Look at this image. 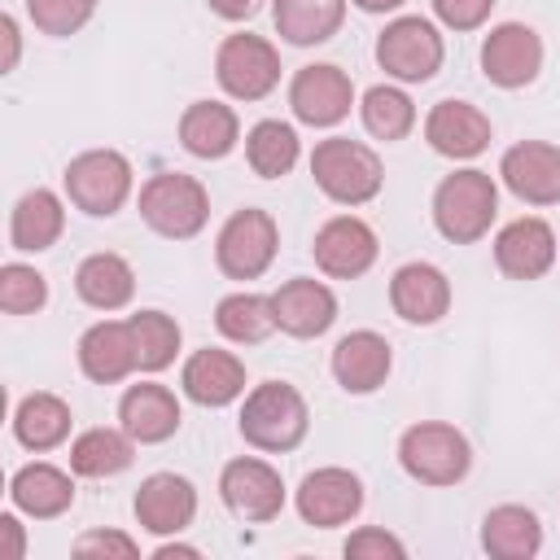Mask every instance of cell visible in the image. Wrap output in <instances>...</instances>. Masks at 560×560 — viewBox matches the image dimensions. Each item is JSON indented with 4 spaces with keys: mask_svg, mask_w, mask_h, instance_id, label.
Here are the masks:
<instances>
[{
    "mask_svg": "<svg viewBox=\"0 0 560 560\" xmlns=\"http://www.w3.org/2000/svg\"><path fill=\"white\" fill-rule=\"evenodd\" d=\"M354 83L332 61H311L289 79V109L306 127H337L354 109Z\"/></svg>",
    "mask_w": 560,
    "mask_h": 560,
    "instance_id": "11",
    "label": "cell"
},
{
    "mask_svg": "<svg viewBox=\"0 0 560 560\" xmlns=\"http://www.w3.org/2000/svg\"><path fill=\"white\" fill-rule=\"evenodd\" d=\"M206 4H210V13L223 18V22H249V18L262 9V0H206Z\"/></svg>",
    "mask_w": 560,
    "mask_h": 560,
    "instance_id": "43",
    "label": "cell"
},
{
    "mask_svg": "<svg viewBox=\"0 0 560 560\" xmlns=\"http://www.w3.org/2000/svg\"><path fill=\"white\" fill-rule=\"evenodd\" d=\"M271 311H276V328L284 337L311 341L337 324V293L315 276H293L280 289H271Z\"/></svg>",
    "mask_w": 560,
    "mask_h": 560,
    "instance_id": "18",
    "label": "cell"
},
{
    "mask_svg": "<svg viewBox=\"0 0 560 560\" xmlns=\"http://www.w3.org/2000/svg\"><path fill=\"white\" fill-rule=\"evenodd\" d=\"M214 328L223 341L232 346H258L276 332V311H271V293H249L236 289L228 298H219L214 306Z\"/></svg>",
    "mask_w": 560,
    "mask_h": 560,
    "instance_id": "33",
    "label": "cell"
},
{
    "mask_svg": "<svg viewBox=\"0 0 560 560\" xmlns=\"http://www.w3.org/2000/svg\"><path fill=\"white\" fill-rule=\"evenodd\" d=\"M398 464L420 486H459L472 468L468 438L446 420H420L398 438Z\"/></svg>",
    "mask_w": 560,
    "mask_h": 560,
    "instance_id": "6",
    "label": "cell"
},
{
    "mask_svg": "<svg viewBox=\"0 0 560 560\" xmlns=\"http://www.w3.org/2000/svg\"><path fill=\"white\" fill-rule=\"evenodd\" d=\"M74 556H118V560H131L140 556V542L131 534H118V529H88L74 538Z\"/></svg>",
    "mask_w": 560,
    "mask_h": 560,
    "instance_id": "41",
    "label": "cell"
},
{
    "mask_svg": "<svg viewBox=\"0 0 560 560\" xmlns=\"http://www.w3.org/2000/svg\"><path fill=\"white\" fill-rule=\"evenodd\" d=\"M136 438L118 424V429H83L70 442V472L74 477H118L122 468H131L136 459Z\"/></svg>",
    "mask_w": 560,
    "mask_h": 560,
    "instance_id": "32",
    "label": "cell"
},
{
    "mask_svg": "<svg viewBox=\"0 0 560 560\" xmlns=\"http://www.w3.org/2000/svg\"><path fill=\"white\" fill-rule=\"evenodd\" d=\"M298 516L315 529H337V525H350L359 512H363V481L359 472L341 468V464H324L315 472H306L298 481Z\"/></svg>",
    "mask_w": 560,
    "mask_h": 560,
    "instance_id": "14",
    "label": "cell"
},
{
    "mask_svg": "<svg viewBox=\"0 0 560 560\" xmlns=\"http://www.w3.org/2000/svg\"><path fill=\"white\" fill-rule=\"evenodd\" d=\"M96 13V0H26V18L39 35L66 39L79 35Z\"/></svg>",
    "mask_w": 560,
    "mask_h": 560,
    "instance_id": "38",
    "label": "cell"
},
{
    "mask_svg": "<svg viewBox=\"0 0 560 560\" xmlns=\"http://www.w3.org/2000/svg\"><path fill=\"white\" fill-rule=\"evenodd\" d=\"M280 254V228L267 210L241 206L223 219L214 236V267L228 280H258Z\"/></svg>",
    "mask_w": 560,
    "mask_h": 560,
    "instance_id": "8",
    "label": "cell"
},
{
    "mask_svg": "<svg viewBox=\"0 0 560 560\" xmlns=\"http://www.w3.org/2000/svg\"><path fill=\"white\" fill-rule=\"evenodd\" d=\"M26 556V534L13 512H0V560H22Z\"/></svg>",
    "mask_w": 560,
    "mask_h": 560,
    "instance_id": "42",
    "label": "cell"
},
{
    "mask_svg": "<svg viewBox=\"0 0 560 560\" xmlns=\"http://www.w3.org/2000/svg\"><path fill=\"white\" fill-rule=\"evenodd\" d=\"M179 389L197 407H228L245 398V363L223 346H201L179 368Z\"/></svg>",
    "mask_w": 560,
    "mask_h": 560,
    "instance_id": "20",
    "label": "cell"
},
{
    "mask_svg": "<svg viewBox=\"0 0 560 560\" xmlns=\"http://www.w3.org/2000/svg\"><path fill=\"white\" fill-rule=\"evenodd\" d=\"M429 4L446 31H477V26H486V18L494 9V0H429Z\"/></svg>",
    "mask_w": 560,
    "mask_h": 560,
    "instance_id": "40",
    "label": "cell"
},
{
    "mask_svg": "<svg viewBox=\"0 0 560 560\" xmlns=\"http://www.w3.org/2000/svg\"><path fill=\"white\" fill-rule=\"evenodd\" d=\"M376 254H381V241H376L372 223L359 214L324 219L311 241V258L328 280H359L363 271H372Z\"/></svg>",
    "mask_w": 560,
    "mask_h": 560,
    "instance_id": "12",
    "label": "cell"
},
{
    "mask_svg": "<svg viewBox=\"0 0 560 560\" xmlns=\"http://www.w3.org/2000/svg\"><path fill=\"white\" fill-rule=\"evenodd\" d=\"M481 547L494 560H529L542 551V521L525 503H499L481 521Z\"/></svg>",
    "mask_w": 560,
    "mask_h": 560,
    "instance_id": "29",
    "label": "cell"
},
{
    "mask_svg": "<svg viewBox=\"0 0 560 560\" xmlns=\"http://www.w3.org/2000/svg\"><path fill=\"white\" fill-rule=\"evenodd\" d=\"M354 9H363V13H398L407 0H350Z\"/></svg>",
    "mask_w": 560,
    "mask_h": 560,
    "instance_id": "46",
    "label": "cell"
},
{
    "mask_svg": "<svg viewBox=\"0 0 560 560\" xmlns=\"http://www.w3.org/2000/svg\"><path fill=\"white\" fill-rule=\"evenodd\" d=\"M175 131H179L184 153H192L201 162H219V158H228L241 144V118L223 101H192L179 114V127Z\"/></svg>",
    "mask_w": 560,
    "mask_h": 560,
    "instance_id": "26",
    "label": "cell"
},
{
    "mask_svg": "<svg viewBox=\"0 0 560 560\" xmlns=\"http://www.w3.org/2000/svg\"><path fill=\"white\" fill-rule=\"evenodd\" d=\"M341 551H346L350 560H402V556H407L402 538L389 534V529H381V525H363V529H354V534L346 538Z\"/></svg>",
    "mask_w": 560,
    "mask_h": 560,
    "instance_id": "39",
    "label": "cell"
},
{
    "mask_svg": "<svg viewBox=\"0 0 560 560\" xmlns=\"http://www.w3.org/2000/svg\"><path fill=\"white\" fill-rule=\"evenodd\" d=\"M332 381L346 389V394H376L385 381H389V368H394V350L389 341L376 332V328H354L346 332L337 346H332Z\"/></svg>",
    "mask_w": 560,
    "mask_h": 560,
    "instance_id": "22",
    "label": "cell"
},
{
    "mask_svg": "<svg viewBox=\"0 0 560 560\" xmlns=\"http://www.w3.org/2000/svg\"><path fill=\"white\" fill-rule=\"evenodd\" d=\"M499 214V184L477 171L459 166L433 188V228L451 245H477Z\"/></svg>",
    "mask_w": 560,
    "mask_h": 560,
    "instance_id": "3",
    "label": "cell"
},
{
    "mask_svg": "<svg viewBox=\"0 0 560 560\" xmlns=\"http://www.w3.org/2000/svg\"><path fill=\"white\" fill-rule=\"evenodd\" d=\"M66 232V201L52 188H31L13 201L9 214V245L18 254H44Z\"/></svg>",
    "mask_w": 560,
    "mask_h": 560,
    "instance_id": "27",
    "label": "cell"
},
{
    "mask_svg": "<svg viewBox=\"0 0 560 560\" xmlns=\"http://www.w3.org/2000/svg\"><path fill=\"white\" fill-rule=\"evenodd\" d=\"M280 70H284L280 52L262 35L236 31V35H223L219 48H214V79H219V88L232 101H262V96H271L276 83H280Z\"/></svg>",
    "mask_w": 560,
    "mask_h": 560,
    "instance_id": "9",
    "label": "cell"
},
{
    "mask_svg": "<svg viewBox=\"0 0 560 560\" xmlns=\"http://www.w3.org/2000/svg\"><path fill=\"white\" fill-rule=\"evenodd\" d=\"M153 556H158V560H171V556H188V560H197L201 551H197V547H188V542H175V538H171V542H158V547H153Z\"/></svg>",
    "mask_w": 560,
    "mask_h": 560,
    "instance_id": "45",
    "label": "cell"
},
{
    "mask_svg": "<svg viewBox=\"0 0 560 560\" xmlns=\"http://www.w3.org/2000/svg\"><path fill=\"white\" fill-rule=\"evenodd\" d=\"M359 118H363V131L372 140H407L411 127H416V101L398 88V83H376L359 96Z\"/></svg>",
    "mask_w": 560,
    "mask_h": 560,
    "instance_id": "35",
    "label": "cell"
},
{
    "mask_svg": "<svg viewBox=\"0 0 560 560\" xmlns=\"http://www.w3.org/2000/svg\"><path fill=\"white\" fill-rule=\"evenodd\" d=\"M424 140H429L433 153H442V158H451V162H472L477 153L490 149L494 127H490V118H486L472 101L446 96V101H438V105L424 114Z\"/></svg>",
    "mask_w": 560,
    "mask_h": 560,
    "instance_id": "17",
    "label": "cell"
},
{
    "mask_svg": "<svg viewBox=\"0 0 560 560\" xmlns=\"http://www.w3.org/2000/svg\"><path fill=\"white\" fill-rule=\"evenodd\" d=\"M503 188L525 206H556L560 201V144L521 140L499 158Z\"/></svg>",
    "mask_w": 560,
    "mask_h": 560,
    "instance_id": "16",
    "label": "cell"
},
{
    "mask_svg": "<svg viewBox=\"0 0 560 560\" xmlns=\"http://www.w3.org/2000/svg\"><path fill=\"white\" fill-rule=\"evenodd\" d=\"M131 512H136L140 529H149L158 538H175L197 516V486L179 472H149L131 499Z\"/></svg>",
    "mask_w": 560,
    "mask_h": 560,
    "instance_id": "19",
    "label": "cell"
},
{
    "mask_svg": "<svg viewBox=\"0 0 560 560\" xmlns=\"http://www.w3.org/2000/svg\"><path fill=\"white\" fill-rule=\"evenodd\" d=\"M70 424H74L70 402L61 394H48V389H35L13 407V438L35 455L57 451L70 438Z\"/></svg>",
    "mask_w": 560,
    "mask_h": 560,
    "instance_id": "31",
    "label": "cell"
},
{
    "mask_svg": "<svg viewBox=\"0 0 560 560\" xmlns=\"http://www.w3.org/2000/svg\"><path fill=\"white\" fill-rule=\"evenodd\" d=\"M9 499L31 521H52L74 503V477L48 459H31L9 477Z\"/></svg>",
    "mask_w": 560,
    "mask_h": 560,
    "instance_id": "25",
    "label": "cell"
},
{
    "mask_svg": "<svg viewBox=\"0 0 560 560\" xmlns=\"http://www.w3.org/2000/svg\"><path fill=\"white\" fill-rule=\"evenodd\" d=\"M298 158H302V140H298L293 122H284V118H262V122H254V127L245 131V162H249L254 175L280 179V175H289V171L298 166Z\"/></svg>",
    "mask_w": 560,
    "mask_h": 560,
    "instance_id": "34",
    "label": "cell"
},
{
    "mask_svg": "<svg viewBox=\"0 0 560 560\" xmlns=\"http://www.w3.org/2000/svg\"><path fill=\"white\" fill-rule=\"evenodd\" d=\"M131 324V337H136V359H140V372H166L184 346V332L175 324V315L166 311H136L127 315Z\"/></svg>",
    "mask_w": 560,
    "mask_h": 560,
    "instance_id": "36",
    "label": "cell"
},
{
    "mask_svg": "<svg viewBox=\"0 0 560 560\" xmlns=\"http://www.w3.org/2000/svg\"><path fill=\"white\" fill-rule=\"evenodd\" d=\"M556 258H560L556 232L538 214H521V219L503 223L494 236V267L508 280H538L556 267Z\"/></svg>",
    "mask_w": 560,
    "mask_h": 560,
    "instance_id": "15",
    "label": "cell"
},
{
    "mask_svg": "<svg viewBox=\"0 0 560 560\" xmlns=\"http://www.w3.org/2000/svg\"><path fill=\"white\" fill-rule=\"evenodd\" d=\"M140 219L166 241H192L210 223V192L197 175L158 171L140 184Z\"/></svg>",
    "mask_w": 560,
    "mask_h": 560,
    "instance_id": "4",
    "label": "cell"
},
{
    "mask_svg": "<svg viewBox=\"0 0 560 560\" xmlns=\"http://www.w3.org/2000/svg\"><path fill=\"white\" fill-rule=\"evenodd\" d=\"M118 424L140 446H158V442H166V438L179 433L184 407H179L175 389H166L158 381H140V385H127V394L118 398Z\"/></svg>",
    "mask_w": 560,
    "mask_h": 560,
    "instance_id": "24",
    "label": "cell"
},
{
    "mask_svg": "<svg viewBox=\"0 0 560 560\" xmlns=\"http://www.w3.org/2000/svg\"><path fill=\"white\" fill-rule=\"evenodd\" d=\"M389 306L398 319L407 324H438L446 311H451V280L438 262H402L394 276H389Z\"/></svg>",
    "mask_w": 560,
    "mask_h": 560,
    "instance_id": "21",
    "label": "cell"
},
{
    "mask_svg": "<svg viewBox=\"0 0 560 560\" xmlns=\"http://www.w3.org/2000/svg\"><path fill=\"white\" fill-rule=\"evenodd\" d=\"M0 35H4V61H0V70L9 74L18 66V52H22V35H18V18L13 13L0 18Z\"/></svg>",
    "mask_w": 560,
    "mask_h": 560,
    "instance_id": "44",
    "label": "cell"
},
{
    "mask_svg": "<svg viewBox=\"0 0 560 560\" xmlns=\"http://www.w3.org/2000/svg\"><path fill=\"white\" fill-rule=\"evenodd\" d=\"M74 293L92 311H105V315L122 311L136 298V271H131V262L122 254H109V249L88 254L74 267Z\"/></svg>",
    "mask_w": 560,
    "mask_h": 560,
    "instance_id": "28",
    "label": "cell"
},
{
    "mask_svg": "<svg viewBox=\"0 0 560 560\" xmlns=\"http://www.w3.org/2000/svg\"><path fill=\"white\" fill-rule=\"evenodd\" d=\"M542 70V35L525 22H499L490 26V35L481 39V74L486 83L516 92L529 88Z\"/></svg>",
    "mask_w": 560,
    "mask_h": 560,
    "instance_id": "13",
    "label": "cell"
},
{
    "mask_svg": "<svg viewBox=\"0 0 560 560\" xmlns=\"http://www.w3.org/2000/svg\"><path fill=\"white\" fill-rule=\"evenodd\" d=\"M236 429H241V438L254 451L284 455V451H298L306 442V433H311V407H306V398L289 381H258L245 394V402H241Z\"/></svg>",
    "mask_w": 560,
    "mask_h": 560,
    "instance_id": "1",
    "label": "cell"
},
{
    "mask_svg": "<svg viewBox=\"0 0 560 560\" xmlns=\"http://www.w3.org/2000/svg\"><path fill=\"white\" fill-rule=\"evenodd\" d=\"M350 0H271V22L284 44L293 48H315L328 44L341 22H346Z\"/></svg>",
    "mask_w": 560,
    "mask_h": 560,
    "instance_id": "30",
    "label": "cell"
},
{
    "mask_svg": "<svg viewBox=\"0 0 560 560\" xmlns=\"http://www.w3.org/2000/svg\"><path fill=\"white\" fill-rule=\"evenodd\" d=\"M48 302V280L31 262H4L0 267V311L4 315H35Z\"/></svg>",
    "mask_w": 560,
    "mask_h": 560,
    "instance_id": "37",
    "label": "cell"
},
{
    "mask_svg": "<svg viewBox=\"0 0 560 560\" xmlns=\"http://www.w3.org/2000/svg\"><path fill=\"white\" fill-rule=\"evenodd\" d=\"M311 179L315 188L337 206H368L385 188L381 153L350 136H328L311 149Z\"/></svg>",
    "mask_w": 560,
    "mask_h": 560,
    "instance_id": "2",
    "label": "cell"
},
{
    "mask_svg": "<svg viewBox=\"0 0 560 560\" xmlns=\"http://www.w3.org/2000/svg\"><path fill=\"white\" fill-rule=\"evenodd\" d=\"M446 61L442 31L420 13H398L376 35V66L394 83H429Z\"/></svg>",
    "mask_w": 560,
    "mask_h": 560,
    "instance_id": "7",
    "label": "cell"
},
{
    "mask_svg": "<svg viewBox=\"0 0 560 560\" xmlns=\"http://www.w3.org/2000/svg\"><path fill=\"white\" fill-rule=\"evenodd\" d=\"M61 188L74 210H83L92 219H109L127 206V197L136 188V171H131L127 153H118V149H83L66 162Z\"/></svg>",
    "mask_w": 560,
    "mask_h": 560,
    "instance_id": "5",
    "label": "cell"
},
{
    "mask_svg": "<svg viewBox=\"0 0 560 560\" xmlns=\"http://www.w3.org/2000/svg\"><path fill=\"white\" fill-rule=\"evenodd\" d=\"M79 372L96 385H118L127 381L131 372H140V359H136V337H131V324L127 319H96L79 346Z\"/></svg>",
    "mask_w": 560,
    "mask_h": 560,
    "instance_id": "23",
    "label": "cell"
},
{
    "mask_svg": "<svg viewBox=\"0 0 560 560\" xmlns=\"http://www.w3.org/2000/svg\"><path fill=\"white\" fill-rule=\"evenodd\" d=\"M219 499L232 516L262 525L284 512V477L258 455H236L219 472Z\"/></svg>",
    "mask_w": 560,
    "mask_h": 560,
    "instance_id": "10",
    "label": "cell"
}]
</instances>
